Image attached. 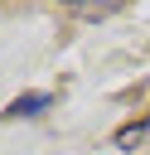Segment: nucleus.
<instances>
[{
    "mask_svg": "<svg viewBox=\"0 0 150 155\" xmlns=\"http://www.w3.org/2000/svg\"><path fill=\"white\" fill-rule=\"evenodd\" d=\"M48 107H53L48 92H24V97H15V102L5 107V116H39V111H48Z\"/></svg>",
    "mask_w": 150,
    "mask_h": 155,
    "instance_id": "obj_1",
    "label": "nucleus"
},
{
    "mask_svg": "<svg viewBox=\"0 0 150 155\" xmlns=\"http://www.w3.org/2000/svg\"><path fill=\"white\" fill-rule=\"evenodd\" d=\"M111 10H116V5H77V15H82V19H106Z\"/></svg>",
    "mask_w": 150,
    "mask_h": 155,
    "instance_id": "obj_2",
    "label": "nucleus"
}]
</instances>
